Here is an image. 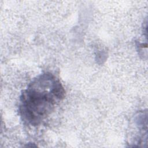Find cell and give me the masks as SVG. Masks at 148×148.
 Returning a JSON list of instances; mask_svg holds the SVG:
<instances>
[{
	"label": "cell",
	"mask_w": 148,
	"mask_h": 148,
	"mask_svg": "<svg viewBox=\"0 0 148 148\" xmlns=\"http://www.w3.org/2000/svg\"><path fill=\"white\" fill-rule=\"evenodd\" d=\"M64 96V87L54 75L50 73L39 75L21 95L19 110L23 120L32 125H39Z\"/></svg>",
	"instance_id": "6da1fadb"
}]
</instances>
